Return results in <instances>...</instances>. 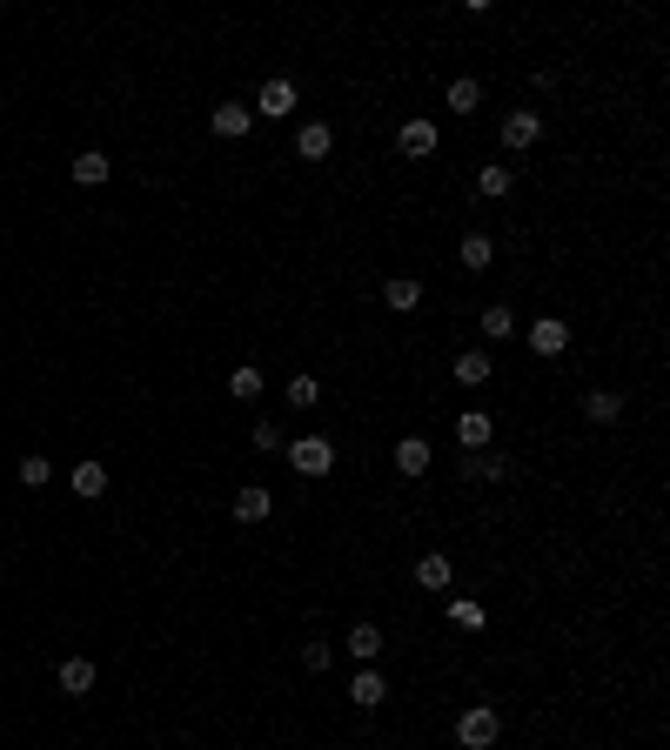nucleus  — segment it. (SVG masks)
Masks as SVG:
<instances>
[{
    "mask_svg": "<svg viewBox=\"0 0 670 750\" xmlns=\"http://www.w3.org/2000/svg\"><path fill=\"white\" fill-rule=\"evenodd\" d=\"M496 737H503V717H496L490 704H469L463 717H456V744L463 750H490Z\"/></svg>",
    "mask_w": 670,
    "mask_h": 750,
    "instance_id": "1",
    "label": "nucleus"
},
{
    "mask_svg": "<svg viewBox=\"0 0 670 750\" xmlns=\"http://www.w3.org/2000/svg\"><path fill=\"white\" fill-rule=\"evenodd\" d=\"M289 463H295V476H309V483H322V476L335 469V449H329L322 436H295V442H289Z\"/></svg>",
    "mask_w": 670,
    "mask_h": 750,
    "instance_id": "2",
    "label": "nucleus"
},
{
    "mask_svg": "<svg viewBox=\"0 0 670 750\" xmlns=\"http://www.w3.org/2000/svg\"><path fill=\"white\" fill-rule=\"evenodd\" d=\"M536 141H543V114H536V108L503 114V148H510V155H530Z\"/></svg>",
    "mask_w": 670,
    "mask_h": 750,
    "instance_id": "3",
    "label": "nucleus"
},
{
    "mask_svg": "<svg viewBox=\"0 0 670 750\" xmlns=\"http://www.w3.org/2000/svg\"><path fill=\"white\" fill-rule=\"evenodd\" d=\"M255 114H262V121H289V114H295V81H282V74H275V81H262Z\"/></svg>",
    "mask_w": 670,
    "mask_h": 750,
    "instance_id": "4",
    "label": "nucleus"
},
{
    "mask_svg": "<svg viewBox=\"0 0 670 750\" xmlns=\"http://www.w3.org/2000/svg\"><path fill=\"white\" fill-rule=\"evenodd\" d=\"M436 141H443V134H436V121H423V114H416V121H402L396 128V148L409 161H423V155H436Z\"/></svg>",
    "mask_w": 670,
    "mask_h": 750,
    "instance_id": "5",
    "label": "nucleus"
},
{
    "mask_svg": "<svg viewBox=\"0 0 670 750\" xmlns=\"http://www.w3.org/2000/svg\"><path fill=\"white\" fill-rule=\"evenodd\" d=\"M268 516H275V496H268L262 483L235 489V523H248V530H255V523H268Z\"/></svg>",
    "mask_w": 670,
    "mask_h": 750,
    "instance_id": "6",
    "label": "nucleus"
},
{
    "mask_svg": "<svg viewBox=\"0 0 670 750\" xmlns=\"http://www.w3.org/2000/svg\"><path fill=\"white\" fill-rule=\"evenodd\" d=\"M329 148H335L329 121H302V128H295V155L302 161H329Z\"/></svg>",
    "mask_w": 670,
    "mask_h": 750,
    "instance_id": "7",
    "label": "nucleus"
},
{
    "mask_svg": "<svg viewBox=\"0 0 670 750\" xmlns=\"http://www.w3.org/2000/svg\"><path fill=\"white\" fill-rule=\"evenodd\" d=\"M530 349L536 355H563V349H570V322H557V315L530 322Z\"/></svg>",
    "mask_w": 670,
    "mask_h": 750,
    "instance_id": "8",
    "label": "nucleus"
},
{
    "mask_svg": "<svg viewBox=\"0 0 670 750\" xmlns=\"http://www.w3.org/2000/svg\"><path fill=\"white\" fill-rule=\"evenodd\" d=\"M208 121H215V134H222V141H242V134L255 128V108H242V101H222Z\"/></svg>",
    "mask_w": 670,
    "mask_h": 750,
    "instance_id": "9",
    "label": "nucleus"
},
{
    "mask_svg": "<svg viewBox=\"0 0 670 750\" xmlns=\"http://www.w3.org/2000/svg\"><path fill=\"white\" fill-rule=\"evenodd\" d=\"M429 463H436V449H429V436H402V442H396V469H402V476H423Z\"/></svg>",
    "mask_w": 670,
    "mask_h": 750,
    "instance_id": "10",
    "label": "nucleus"
},
{
    "mask_svg": "<svg viewBox=\"0 0 670 750\" xmlns=\"http://www.w3.org/2000/svg\"><path fill=\"white\" fill-rule=\"evenodd\" d=\"M490 436H496V422L483 416V409H463V416H456V442H463V449H490Z\"/></svg>",
    "mask_w": 670,
    "mask_h": 750,
    "instance_id": "11",
    "label": "nucleus"
},
{
    "mask_svg": "<svg viewBox=\"0 0 670 750\" xmlns=\"http://www.w3.org/2000/svg\"><path fill=\"white\" fill-rule=\"evenodd\" d=\"M349 697H356L362 710H376L382 697H389V684H382V670H376V663H356V684H349Z\"/></svg>",
    "mask_w": 670,
    "mask_h": 750,
    "instance_id": "12",
    "label": "nucleus"
},
{
    "mask_svg": "<svg viewBox=\"0 0 670 750\" xmlns=\"http://www.w3.org/2000/svg\"><path fill=\"white\" fill-rule=\"evenodd\" d=\"M449 375H456V382H463V389H483V382H490V355H483V349H463V355H456V369H449Z\"/></svg>",
    "mask_w": 670,
    "mask_h": 750,
    "instance_id": "13",
    "label": "nucleus"
},
{
    "mask_svg": "<svg viewBox=\"0 0 670 750\" xmlns=\"http://www.w3.org/2000/svg\"><path fill=\"white\" fill-rule=\"evenodd\" d=\"M67 175L81 181V188H101V181L114 175V161L101 155V148H88V155H74V168H67Z\"/></svg>",
    "mask_w": 670,
    "mask_h": 750,
    "instance_id": "14",
    "label": "nucleus"
},
{
    "mask_svg": "<svg viewBox=\"0 0 670 750\" xmlns=\"http://www.w3.org/2000/svg\"><path fill=\"white\" fill-rule=\"evenodd\" d=\"M342 650H349L356 663H376L382 657V630H376V623H356V630L342 637Z\"/></svg>",
    "mask_w": 670,
    "mask_h": 750,
    "instance_id": "15",
    "label": "nucleus"
},
{
    "mask_svg": "<svg viewBox=\"0 0 670 750\" xmlns=\"http://www.w3.org/2000/svg\"><path fill=\"white\" fill-rule=\"evenodd\" d=\"M382 302H389L396 315H409L416 302H423V282H416V275H389V288H382Z\"/></svg>",
    "mask_w": 670,
    "mask_h": 750,
    "instance_id": "16",
    "label": "nucleus"
},
{
    "mask_svg": "<svg viewBox=\"0 0 670 750\" xmlns=\"http://www.w3.org/2000/svg\"><path fill=\"white\" fill-rule=\"evenodd\" d=\"M262 389H268V375L255 369V362H242V369L228 375V396H235V402H262Z\"/></svg>",
    "mask_w": 670,
    "mask_h": 750,
    "instance_id": "17",
    "label": "nucleus"
},
{
    "mask_svg": "<svg viewBox=\"0 0 670 750\" xmlns=\"http://www.w3.org/2000/svg\"><path fill=\"white\" fill-rule=\"evenodd\" d=\"M61 690L67 697H88L94 690V657H67L61 663Z\"/></svg>",
    "mask_w": 670,
    "mask_h": 750,
    "instance_id": "18",
    "label": "nucleus"
},
{
    "mask_svg": "<svg viewBox=\"0 0 670 750\" xmlns=\"http://www.w3.org/2000/svg\"><path fill=\"white\" fill-rule=\"evenodd\" d=\"M449 623H456V630H469V637H476V630H483V623H490V610H483V603H476V596H449Z\"/></svg>",
    "mask_w": 670,
    "mask_h": 750,
    "instance_id": "19",
    "label": "nucleus"
},
{
    "mask_svg": "<svg viewBox=\"0 0 670 750\" xmlns=\"http://www.w3.org/2000/svg\"><path fill=\"white\" fill-rule=\"evenodd\" d=\"M583 416L590 422H617L624 416V396H617V389H590V396H583Z\"/></svg>",
    "mask_w": 670,
    "mask_h": 750,
    "instance_id": "20",
    "label": "nucleus"
},
{
    "mask_svg": "<svg viewBox=\"0 0 670 750\" xmlns=\"http://www.w3.org/2000/svg\"><path fill=\"white\" fill-rule=\"evenodd\" d=\"M67 489H74L81 503H94V496L108 489V469H101V463H81V469H74V476H67Z\"/></svg>",
    "mask_w": 670,
    "mask_h": 750,
    "instance_id": "21",
    "label": "nucleus"
},
{
    "mask_svg": "<svg viewBox=\"0 0 670 750\" xmlns=\"http://www.w3.org/2000/svg\"><path fill=\"white\" fill-rule=\"evenodd\" d=\"M483 335H490V342H510L516 335V309L510 302H490V309H483Z\"/></svg>",
    "mask_w": 670,
    "mask_h": 750,
    "instance_id": "22",
    "label": "nucleus"
},
{
    "mask_svg": "<svg viewBox=\"0 0 670 750\" xmlns=\"http://www.w3.org/2000/svg\"><path fill=\"white\" fill-rule=\"evenodd\" d=\"M476 188H483V195H490V201H503V195H510V188H516V175H510V168H503V161H490V168L476 175Z\"/></svg>",
    "mask_w": 670,
    "mask_h": 750,
    "instance_id": "23",
    "label": "nucleus"
},
{
    "mask_svg": "<svg viewBox=\"0 0 670 750\" xmlns=\"http://www.w3.org/2000/svg\"><path fill=\"white\" fill-rule=\"evenodd\" d=\"M416 583H423V590H449V556L429 550L423 563H416Z\"/></svg>",
    "mask_w": 670,
    "mask_h": 750,
    "instance_id": "24",
    "label": "nucleus"
},
{
    "mask_svg": "<svg viewBox=\"0 0 670 750\" xmlns=\"http://www.w3.org/2000/svg\"><path fill=\"white\" fill-rule=\"evenodd\" d=\"M490 262H496L490 235H463V268H469V275H476V268H490Z\"/></svg>",
    "mask_w": 670,
    "mask_h": 750,
    "instance_id": "25",
    "label": "nucleus"
},
{
    "mask_svg": "<svg viewBox=\"0 0 670 750\" xmlns=\"http://www.w3.org/2000/svg\"><path fill=\"white\" fill-rule=\"evenodd\" d=\"M503 456H496V449H476V456H469V476H476V483H496V476H503Z\"/></svg>",
    "mask_w": 670,
    "mask_h": 750,
    "instance_id": "26",
    "label": "nucleus"
},
{
    "mask_svg": "<svg viewBox=\"0 0 670 750\" xmlns=\"http://www.w3.org/2000/svg\"><path fill=\"white\" fill-rule=\"evenodd\" d=\"M449 108L476 114V108H483V88H476V81H449Z\"/></svg>",
    "mask_w": 670,
    "mask_h": 750,
    "instance_id": "27",
    "label": "nucleus"
},
{
    "mask_svg": "<svg viewBox=\"0 0 670 750\" xmlns=\"http://www.w3.org/2000/svg\"><path fill=\"white\" fill-rule=\"evenodd\" d=\"M289 402H295V409H315V402H322V375H295Z\"/></svg>",
    "mask_w": 670,
    "mask_h": 750,
    "instance_id": "28",
    "label": "nucleus"
},
{
    "mask_svg": "<svg viewBox=\"0 0 670 750\" xmlns=\"http://www.w3.org/2000/svg\"><path fill=\"white\" fill-rule=\"evenodd\" d=\"M21 483H27V489L54 483V463H47V456H27V463H21Z\"/></svg>",
    "mask_w": 670,
    "mask_h": 750,
    "instance_id": "29",
    "label": "nucleus"
},
{
    "mask_svg": "<svg viewBox=\"0 0 670 750\" xmlns=\"http://www.w3.org/2000/svg\"><path fill=\"white\" fill-rule=\"evenodd\" d=\"M329 657H335V643H322V637L302 643V663H309V677H315V670H329Z\"/></svg>",
    "mask_w": 670,
    "mask_h": 750,
    "instance_id": "30",
    "label": "nucleus"
}]
</instances>
